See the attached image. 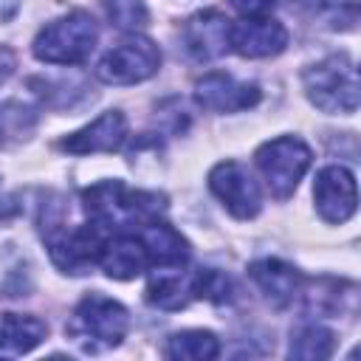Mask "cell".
Instances as JSON below:
<instances>
[{
    "label": "cell",
    "mask_w": 361,
    "mask_h": 361,
    "mask_svg": "<svg viewBox=\"0 0 361 361\" xmlns=\"http://www.w3.org/2000/svg\"><path fill=\"white\" fill-rule=\"evenodd\" d=\"M82 200H85V212L90 214V220L104 226V228H118V226H127L133 220L138 226H144L166 209L161 195L135 192L118 180H104V183L85 189Z\"/></svg>",
    "instance_id": "1"
},
{
    "label": "cell",
    "mask_w": 361,
    "mask_h": 361,
    "mask_svg": "<svg viewBox=\"0 0 361 361\" xmlns=\"http://www.w3.org/2000/svg\"><path fill=\"white\" fill-rule=\"evenodd\" d=\"M127 327H130V313L121 302L102 293H90L76 305L65 330L85 353H99L121 344Z\"/></svg>",
    "instance_id": "2"
},
{
    "label": "cell",
    "mask_w": 361,
    "mask_h": 361,
    "mask_svg": "<svg viewBox=\"0 0 361 361\" xmlns=\"http://www.w3.org/2000/svg\"><path fill=\"white\" fill-rule=\"evenodd\" d=\"M307 99L324 113L358 110V71L347 54H330L302 73Z\"/></svg>",
    "instance_id": "3"
},
{
    "label": "cell",
    "mask_w": 361,
    "mask_h": 361,
    "mask_svg": "<svg viewBox=\"0 0 361 361\" xmlns=\"http://www.w3.org/2000/svg\"><path fill=\"white\" fill-rule=\"evenodd\" d=\"M96 23L87 11H71L48 23L34 37V56L48 65H79L90 56L96 45Z\"/></svg>",
    "instance_id": "4"
},
{
    "label": "cell",
    "mask_w": 361,
    "mask_h": 361,
    "mask_svg": "<svg viewBox=\"0 0 361 361\" xmlns=\"http://www.w3.org/2000/svg\"><path fill=\"white\" fill-rule=\"evenodd\" d=\"M310 158H313L310 147L293 135L271 138L254 152V161L276 200H285L293 195V189L299 186L302 175L310 166Z\"/></svg>",
    "instance_id": "5"
},
{
    "label": "cell",
    "mask_w": 361,
    "mask_h": 361,
    "mask_svg": "<svg viewBox=\"0 0 361 361\" xmlns=\"http://www.w3.org/2000/svg\"><path fill=\"white\" fill-rule=\"evenodd\" d=\"M158 68H161L158 45L147 37H127L102 56L96 76L104 85H135L155 76Z\"/></svg>",
    "instance_id": "6"
},
{
    "label": "cell",
    "mask_w": 361,
    "mask_h": 361,
    "mask_svg": "<svg viewBox=\"0 0 361 361\" xmlns=\"http://www.w3.org/2000/svg\"><path fill=\"white\" fill-rule=\"evenodd\" d=\"M209 189L212 195L237 217V220H251L259 214L262 195L251 172L237 164V161H220L209 172Z\"/></svg>",
    "instance_id": "7"
},
{
    "label": "cell",
    "mask_w": 361,
    "mask_h": 361,
    "mask_svg": "<svg viewBox=\"0 0 361 361\" xmlns=\"http://www.w3.org/2000/svg\"><path fill=\"white\" fill-rule=\"evenodd\" d=\"M107 237H104V226L99 223H85L73 231H59L56 237H48V248H51V259L59 271L65 274H85L90 271L104 248Z\"/></svg>",
    "instance_id": "8"
},
{
    "label": "cell",
    "mask_w": 361,
    "mask_h": 361,
    "mask_svg": "<svg viewBox=\"0 0 361 361\" xmlns=\"http://www.w3.org/2000/svg\"><path fill=\"white\" fill-rule=\"evenodd\" d=\"M313 200L327 223H347L355 214L358 206V189H355V175L347 166H324L316 175L313 183Z\"/></svg>",
    "instance_id": "9"
},
{
    "label": "cell",
    "mask_w": 361,
    "mask_h": 361,
    "mask_svg": "<svg viewBox=\"0 0 361 361\" xmlns=\"http://www.w3.org/2000/svg\"><path fill=\"white\" fill-rule=\"evenodd\" d=\"M288 45V28L279 20L271 17H245L240 23H231L228 31V48H234L240 56L262 59L276 56Z\"/></svg>",
    "instance_id": "10"
},
{
    "label": "cell",
    "mask_w": 361,
    "mask_h": 361,
    "mask_svg": "<svg viewBox=\"0 0 361 361\" xmlns=\"http://www.w3.org/2000/svg\"><path fill=\"white\" fill-rule=\"evenodd\" d=\"M195 99L200 107L212 110V113H237V110H248L259 102V87L254 82H237L228 73H206L203 79H197L195 85Z\"/></svg>",
    "instance_id": "11"
},
{
    "label": "cell",
    "mask_w": 361,
    "mask_h": 361,
    "mask_svg": "<svg viewBox=\"0 0 361 361\" xmlns=\"http://www.w3.org/2000/svg\"><path fill=\"white\" fill-rule=\"evenodd\" d=\"M228 31L231 20H226L220 11H197L183 25V45L192 59L212 62L228 51Z\"/></svg>",
    "instance_id": "12"
},
{
    "label": "cell",
    "mask_w": 361,
    "mask_h": 361,
    "mask_svg": "<svg viewBox=\"0 0 361 361\" xmlns=\"http://www.w3.org/2000/svg\"><path fill=\"white\" fill-rule=\"evenodd\" d=\"M127 138V118L121 110H107L87 127L71 133L59 141V147L71 155H87V152H113Z\"/></svg>",
    "instance_id": "13"
},
{
    "label": "cell",
    "mask_w": 361,
    "mask_h": 361,
    "mask_svg": "<svg viewBox=\"0 0 361 361\" xmlns=\"http://www.w3.org/2000/svg\"><path fill=\"white\" fill-rule=\"evenodd\" d=\"M99 265L104 268V274L110 279H133L138 274L147 271L149 265V254H147V245L141 237L135 234H116L104 243L102 248V257H99Z\"/></svg>",
    "instance_id": "14"
},
{
    "label": "cell",
    "mask_w": 361,
    "mask_h": 361,
    "mask_svg": "<svg viewBox=\"0 0 361 361\" xmlns=\"http://www.w3.org/2000/svg\"><path fill=\"white\" fill-rule=\"evenodd\" d=\"M248 276L257 282V288L268 296L271 305L285 307L299 293V271L282 259H257L248 265Z\"/></svg>",
    "instance_id": "15"
},
{
    "label": "cell",
    "mask_w": 361,
    "mask_h": 361,
    "mask_svg": "<svg viewBox=\"0 0 361 361\" xmlns=\"http://www.w3.org/2000/svg\"><path fill=\"white\" fill-rule=\"evenodd\" d=\"M138 237L144 240L147 245V254H149V265H161V268H180L186 259H189V243L169 226V223H161L158 217L144 223Z\"/></svg>",
    "instance_id": "16"
},
{
    "label": "cell",
    "mask_w": 361,
    "mask_h": 361,
    "mask_svg": "<svg viewBox=\"0 0 361 361\" xmlns=\"http://www.w3.org/2000/svg\"><path fill=\"white\" fill-rule=\"evenodd\" d=\"M45 336H48V324L37 316H23V313L0 316V355L6 358L31 353Z\"/></svg>",
    "instance_id": "17"
},
{
    "label": "cell",
    "mask_w": 361,
    "mask_h": 361,
    "mask_svg": "<svg viewBox=\"0 0 361 361\" xmlns=\"http://www.w3.org/2000/svg\"><path fill=\"white\" fill-rule=\"evenodd\" d=\"M189 296H192V288L180 268L158 271L147 285V302L161 310H178L189 302Z\"/></svg>",
    "instance_id": "18"
},
{
    "label": "cell",
    "mask_w": 361,
    "mask_h": 361,
    "mask_svg": "<svg viewBox=\"0 0 361 361\" xmlns=\"http://www.w3.org/2000/svg\"><path fill=\"white\" fill-rule=\"evenodd\" d=\"M217 353H220V341L212 330H180L164 347V355L186 358V361H209L217 358Z\"/></svg>",
    "instance_id": "19"
},
{
    "label": "cell",
    "mask_w": 361,
    "mask_h": 361,
    "mask_svg": "<svg viewBox=\"0 0 361 361\" xmlns=\"http://www.w3.org/2000/svg\"><path fill=\"white\" fill-rule=\"evenodd\" d=\"M336 350V336L322 324H302L290 338V358H330Z\"/></svg>",
    "instance_id": "20"
},
{
    "label": "cell",
    "mask_w": 361,
    "mask_h": 361,
    "mask_svg": "<svg viewBox=\"0 0 361 361\" xmlns=\"http://www.w3.org/2000/svg\"><path fill=\"white\" fill-rule=\"evenodd\" d=\"M189 288H192V296L206 299V302H214V305H226V302H231L234 293H237L234 279H231L226 271H217V268H203V271H197V274L189 279Z\"/></svg>",
    "instance_id": "21"
},
{
    "label": "cell",
    "mask_w": 361,
    "mask_h": 361,
    "mask_svg": "<svg viewBox=\"0 0 361 361\" xmlns=\"http://www.w3.org/2000/svg\"><path fill=\"white\" fill-rule=\"evenodd\" d=\"M37 124V113L20 102H3L0 104V147L17 138H25Z\"/></svg>",
    "instance_id": "22"
},
{
    "label": "cell",
    "mask_w": 361,
    "mask_h": 361,
    "mask_svg": "<svg viewBox=\"0 0 361 361\" xmlns=\"http://www.w3.org/2000/svg\"><path fill=\"white\" fill-rule=\"evenodd\" d=\"M110 23L121 31H138L149 23V11L144 0H102Z\"/></svg>",
    "instance_id": "23"
},
{
    "label": "cell",
    "mask_w": 361,
    "mask_h": 361,
    "mask_svg": "<svg viewBox=\"0 0 361 361\" xmlns=\"http://www.w3.org/2000/svg\"><path fill=\"white\" fill-rule=\"evenodd\" d=\"M231 6H234V11H240L243 17H265L274 6H276V0H228Z\"/></svg>",
    "instance_id": "24"
},
{
    "label": "cell",
    "mask_w": 361,
    "mask_h": 361,
    "mask_svg": "<svg viewBox=\"0 0 361 361\" xmlns=\"http://www.w3.org/2000/svg\"><path fill=\"white\" fill-rule=\"evenodd\" d=\"M14 68H17L14 51H11V48H0V85L14 73Z\"/></svg>",
    "instance_id": "25"
},
{
    "label": "cell",
    "mask_w": 361,
    "mask_h": 361,
    "mask_svg": "<svg viewBox=\"0 0 361 361\" xmlns=\"http://www.w3.org/2000/svg\"><path fill=\"white\" fill-rule=\"evenodd\" d=\"M14 212H17V203H14V197H8V195L3 192V186H0V223H3V220H8Z\"/></svg>",
    "instance_id": "26"
},
{
    "label": "cell",
    "mask_w": 361,
    "mask_h": 361,
    "mask_svg": "<svg viewBox=\"0 0 361 361\" xmlns=\"http://www.w3.org/2000/svg\"><path fill=\"white\" fill-rule=\"evenodd\" d=\"M20 11V0H0V23L11 20Z\"/></svg>",
    "instance_id": "27"
}]
</instances>
